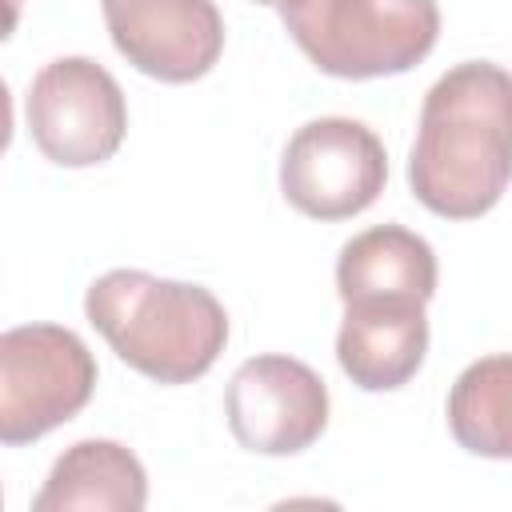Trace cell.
I'll return each mask as SVG.
<instances>
[{
	"label": "cell",
	"mask_w": 512,
	"mask_h": 512,
	"mask_svg": "<svg viewBox=\"0 0 512 512\" xmlns=\"http://www.w3.org/2000/svg\"><path fill=\"white\" fill-rule=\"evenodd\" d=\"M0 504H4V492H0Z\"/></svg>",
	"instance_id": "16"
},
{
	"label": "cell",
	"mask_w": 512,
	"mask_h": 512,
	"mask_svg": "<svg viewBox=\"0 0 512 512\" xmlns=\"http://www.w3.org/2000/svg\"><path fill=\"white\" fill-rule=\"evenodd\" d=\"M84 316L132 372L156 384L200 380L228 344V312L208 288L140 268L96 276Z\"/></svg>",
	"instance_id": "2"
},
{
	"label": "cell",
	"mask_w": 512,
	"mask_h": 512,
	"mask_svg": "<svg viewBox=\"0 0 512 512\" xmlns=\"http://www.w3.org/2000/svg\"><path fill=\"white\" fill-rule=\"evenodd\" d=\"M512 80L492 60L448 68L420 104L408 156L412 196L444 220H480L508 188Z\"/></svg>",
	"instance_id": "1"
},
{
	"label": "cell",
	"mask_w": 512,
	"mask_h": 512,
	"mask_svg": "<svg viewBox=\"0 0 512 512\" xmlns=\"http://www.w3.org/2000/svg\"><path fill=\"white\" fill-rule=\"evenodd\" d=\"M12 92H8V84L0 80V156L8 152V144H12Z\"/></svg>",
	"instance_id": "13"
},
{
	"label": "cell",
	"mask_w": 512,
	"mask_h": 512,
	"mask_svg": "<svg viewBox=\"0 0 512 512\" xmlns=\"http://www.w3.org/2000/svg\"><path fill=\"white\" fill-rule=\"evenodd\" d=\"M224 416L240 448L296 456L328 428V388L296 356H252L228 380Z\"/></svg>",
	"instance_id": "7"
},
{
	"label": "cell",
	"mask_w": 512,
	"mask_h": 512,
	"mask_svg": "<svg viewBox=\"0 0 512 512\" xmlns=\"http://www.w3.org/2000/svg\"><path fill=\"white\" fill-rule=\"evenodd\" d=\"M20 16H24V0H0V44L16 32Z\"/></svg>",
	"instance_id": "14"
},
{
	"label": "cell",
	"mask_w": 512,
	"mask_h": 512,
	"mask_svg": "<svg viewBox=\"0 0 512 512\" xmlns=\"http://www.w3.org/2000/svg\"><path fill=\"white\" fill-rule=\"evenodd\" d=\"M148 504V476L120 440H76L64 448L32 496L36 512H140Z\"/></svg>",
	"instance_id": "11"
},
{
	"label": "cell",
	"mask_w": 512,
	"mask_h": 512,
	"mask_svg": "<svg viewBox=\"0 0 512 512\" xmlns=\"http://www.w3.org/2000/svg\"><path fill=\"white\" fill-rule=\"evenodd\" d=\"M388 184L380 136L348 116H320L292 132L280 160L284 200L312 220H348L376 204Z\"/></svg>",
	"instance_id": "6"
},
{
	"label": "cell",
	"mask_w": 512,
	"mask_h": 512,
	"mask_svg": "<svg viewBox=\"0 0 512 512\" xmlns=\"http://www.w3.org/2000/svg\"><path fill=\"white\" fill-rule=\"evenodd\" d=\"M436 280H440V268H436L432 244L400 224H376L356 232L336 260V292L344 304L352 300L428 304L436 292Z\"/></svg>",
	"instance_id": "10"
},
{
	"label": "cell",
	"mask_w": 512,
	"mask_h": 512,
	"mask_svg": "<svg viewBox=\"0 0 512 512\" xmlns=\"http://www.w3.org/2000/svg\"><path fill=\"white\" fill-rule=\"evenodd\" d=\"M508 384H512V360L504 352L472 360L460 380L448 392V428L460 448L488 460H508Z\"/></svg>",
	"instance_id": "12"
},
{
	"label": "cell",
	"mask_w": 512,
	"mask_h": 512,
	"mask_svg": "<svg viewBox=\"0 0 512 512\" xmlns=\"http://www.w3.org/2000/svg\"><path fill=\"white\" fill-rule=\"evenodd\" d=\"M116 52L160 84L208 76L224 52L216 0H100Z\"/></svg>",
	"instance_id": "8"
},
{
	"label": "cell",
	"mask_w": 512,
	"mask_h": 512,
	"mask_svg": "<svg viewBox=\"0 0 512 512\" xmlns=\"http://www.w3.org/2000/svg\"><path fill=\"white\" fill-rule=\"evenodd\" d=\"M96 392V356L64 324L0 332V444H32L68 424Z\"/></svg>",
	"instance_id": "4"
},
{
	"label": "cell",
	"mask_w": 512,
	"mask_h": 512,
	"mask_svg": "<svg viewBox=\"0 0 512 512\" xmlns=\"http://www.w3.org/2000/svg\"><path fill=\"white\" fill-rule=\"evenodd\" d=\"M428 352V316L420 300H352L336 332V360L364 392L404 388Z\"/></svg>",
	"instance_id": "9"
},
{
	"label": "cell",
	"mask_w": 512,
	"mask_h": 512,
	"mask_svg": "<svg viewBox=\"0 0 512 512\" xmlns=\"http://www.w3.org/2000/svg\"><path fill=\"white\" fill-rule=\"evenodd\" d=\"M24 112L32 144L60 168L112 160L128 132V104L116 76L88 56L48 60L28 84Z\"/></svg>",
	"instance_id": "5"
},
{
	"label": "cell",
	"mask_w": 512,
	"mask_h": 512,
	"mask_svg": "<svg viewBox=\"0 0 512 512\" xmlns=\"http://www.w3.org/2000/svg\"><path fill=\"white\" fill-rule=\"evenodd\" d=\"M280 16L296 48L340 80L400 76L440 36L436 0H304Z\"/></svg>",
	"instance_id": "3"
},
{
	"label": "cell",
	"mask_w": 512,
	"mask_h": 512,
	"mask_svg": "<svg viewBox=\"0 0 512 512\" xmlns=\"http://www.w3.org/2000/svg\"><path fill=\"white\" fill-rule=\"evenodd\" d=\"M256 4H268V8H296V4H304V0H256Z\"/></svg>",
	"instance_id": "15"
}]
</instances>
